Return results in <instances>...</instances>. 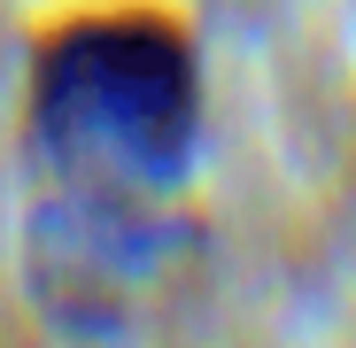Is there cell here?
I'll return each mask as SVG.
<instances>
[{
	"instance_id": "cell-1",
	"label": "cell",
	"mask_w": 356,
	"mask_h": 348,
	"mask_svg": "<svg viewBox=\"0 0 356 348\" xmlns=\"http://www.w3.org/2000/svg\"><path fill=\"white\" fill-rule=\"evenodd\" d=\"M202 147V54L163 0H86L31 39V286L63 333H116L178 248Z\"/></svg>"
}]
</instances>
